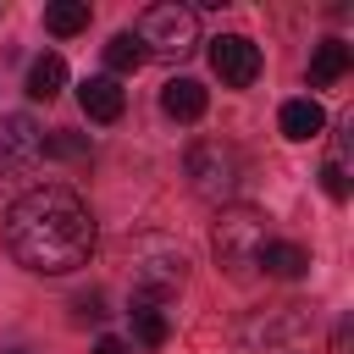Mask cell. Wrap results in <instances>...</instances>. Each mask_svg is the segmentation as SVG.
Returning a JSON list of instances; mask_svg holds the SVG:
<instances>
[{
  "label": "cell",
  "mask_w": 354,
  "mask_h": 354,
  "mask_svg": "<svg viewBox=\"0 0 354 354\" xmlns=\"http://www.w3.org/2000/svg\"><path fill=\"white\" fill-rule=\"evenodd\" d=\"M6 249L17 254V266H28L39 277H66V271L88 266V254H94V216L61 183L28 188L6 210Z\"/></svg>",
  "instance_id": "cell-1"
},
{
  "label": "cell",
  "mask_w": 354,
  "mask_h": 354,
  "mask_svg": "<svg viewBox=\"0 0 354 354\" xmlns=\"http://www.w3.org/2000/svg\"><path fill=\"white\" fill-rule=\"evenodd\" d=\"M216 266L232 277V282H249L254 271H260V249H266V216L254 210V205H232V210H221V221H216Z\"/></svg>",
  "instance_id": "cell-2"
},
{
  "label": "cell",
  "mask_w": 354,
  "mask_h": 354,
  "mask_svg": "<svg viewBox=\"0 0 354 354\" xmlns=\"http://www.w3.org/2000/svg\"><path fill=\"white\" fill-rule=\"evenodd\" d=\"M138 44L144 55H160V61H183L194 44H199V11L194 6H177V0H160L138 17Z\"/></svg>",
  "instance_id": "cell-3"
},
{
  "label": "cell",
  "mask_w": 354,
  "mask_h": 354,
  "mask_svg": "<svg viewBox=\"0 0 354 354\" xmlns=\"http://www.w3.org/2000/svg\"><path fill=\"white\" fill-rule=\"evenodd\" d=\"M183 171H188V188H194L199 199H210V205H227V199L238 194L243 155H238L232 144H221V138H199V144L188 149Z\"/></svg>",
  "instance_id": "cell-4"
},
{
  "label": "cell",
  "mask_w": 354,
  "mask_h": 354,
  "mask_svg": "<svg viewBox=\"0 0 354 354\" xmlns=\"http://www.w3.org/2000/svg\"><path fill=\"white\" fill-rule=\"evenodd\" d=\"M177 288H183V254L160 238H144L133 249V293L144 304H166Z\"/></svg>",
  "instance_id": "cell-5"
},
{
  "label": "cell",
  "mask_w": 354,
  "mask_h": 354,
  "mask_svg": "<svg viewBox=\"0 0 354 354\" xmlns=\"http://www.w3.org/2000/svg\"><path fill=\"white\" fill-rule=\"evenodd\" d=\"M210 66L227 88H249L260 77V44L243 33H221V39H210Z\"/></svg>",
  "instance_id": "cell-6"
},
{
  "label": "cell",
  "mask_w": 354,
  "mask_h": 354,
  "mask_svg": "<svg viewBox=\"0 0 354 354\" xmlns=\"http://www.w3.org/2000/svg\"><path fill=\"white\" fill-rule=\"evenodd\" d=\"M44 155V127L33 116H0V171H22Z\"/></svg>",
  "instance_id": "cell-7"
},
{
  "label": "cell",
  "mask_w": 354,
  "mask_h": 354,
  "mask_svg": "<svg viewBox=\"0 0 354 354\" xmlns=\"http://www.w3.org/2000/svg\"><path fill=\"white\" fill-rule=\"evenodd\" d=\"M77 105H83L88 122H116V116L127 111V94H122L116 77H83V83H77Z\"/></svg>",
  "instance_id": "cell-8"
},
{
  "label": "cell",
  "mask_w": 354,
  "mask_h": 354,
  "mask_svg": "<svg viewBox=\"0 0 354 354\" xmlns=\"http://www.w3.org/2000/svg\"><path fill=\"white\" fill-rule=\"evenodd\" d=\"M205 105H210V94H205V83H194V77H171V83L160 88V111L177 116V122H199Z\"/></svg>",
  "instance_id": "cell-9"
},
{
  "label": "cell",
  "mask_w": 354,
  "mask_h": 354,
  "mask_svg": "<svg viewBox=\"0 0 354 354\" xmlns=\"http://www.w3.org/2000/svg\"><path fill=\"white\" fill-rule=\"evenodd\" d=\"M277 122H282V138L304 144V138H321V127H326V111H321L315 100H288Z\"/></svg>",
  "instance_id": "cell-10"
},
{
  "label": "cell",
  "mask_w": 354,
  "mask_h": 354,
  "mask_svg": "<svg viewBox=\"0 0 354 354\" xmlns=\"http://www.w3.org/2000/svg\"><path fill=\"white\" fill-rule=\"evenodd\" d=\"M348 61H354V50H348L343 39H321V44H315V55H310V83H315V88L337 83V77L348 72Z\"/></svg>",
  "instance_id": "cell-11"
},
{
  "label": "cell",
  "mask_w": 354,
  "mask_h": 354,
  "mask_svg": "<svg viewBox=\"0 0 354 354\" xmlns=\"http://www.w3.org/2000/svg\"><path fill=\"white\" fill-rule=\"evenodd\" d=\"M260 266H266L271 277L293 282V277H304V271H310V254H304L299 243H277V238H266V249H260Z\"/></svg>",
  "instance_id": "cell-12"
},
{
  "label": "cell",
  "mask_w": 354,
  "mask_h": 354,
  "mask_svg": "<svg viewBox=\"0 0 354 354\" xmlns=\"http://www.w3.org/2000/svg\"><path fill=\"white\" fill-rule=\"evenodd\" d=\"M61 88H66V61L50 50V55H39V61L28 66V94H33V100H55Z\"/></svg>",
  "instance_id": "cell-13"
},
{
  "label": "cell",
  "mask_w": 354,
  "mask_h": 354,
  "mask_svg": "<svg viewBox=\"0 0 354 354\" xmlns=\"http://www.w3.org/2000/svg\"><path fill=\"white\" fill-rule=\"evenodd\" d=\"M144 61H149V55H144V44H138V33H133V28H127V33H116V39L105 44V66H111L105 77H127V72H138Z\"/></svg>",
  "instance_id": "cell-14"
},
{
  "label": "cell",
  "mask_w": 354,
  "mask_h": 354,
  "mask_svg": "<svg viewBox=\"0 0 354 354\" xmlns=\"http://www.w3.org/2000/svg\"><path fill=\"white\" fill-rule=\"evenodd\" d=\"M44 28H50L55 39L83 33V28H88V0H55V6H44Z\"/></svg>",
  "instance_id": "cell-15"
},
{
  "label": "cell",
  "mask_w": 354,
  "mask_h": 354,
  "mask_svg": "<svg viewBox=\"0 0 354 354\" xmlns=\"http://www.w3.org/2000/svg\"><path fill=\"white\" fill-rule=\"evenodd\" d=\"M133 332H138V343H144V348H160L171 326H166L160 304H144V299H138V304H133Z\"/></svg>",
  "instance_id": "cell-16"
},
{
  "label": "cell",
  "mask_w": 354,
  "mask_h": 354,
  "mask_svg": "<svg viewBox=\"0 0 354 354\" xmlns=\"http://www.w3.org/2000/svg\"><path fill=\"white\" fill-rule=\"evenodd\" d=\"M321 188H326L332 199H348V188H354V183H348V144H343V138H337L332 160L321 166Z\"/></svg>",
  "instance_id": "cell-17"
},
{
  "label": "cell",
  "mask_w": 354,
  "mask_h": 354,
  "mask_svg": "<svg viewBox=\"0 0 354 354\" xmlns=\"http://www.w3.org/2000/svg\"><path fill=\"white\" fill-rule=\"evenodd\" d=\"M44 155H55V160H83V155H88V138H77V133H50V138H44Z\"/></svg>",
  "instance_id": "cell-18"
},
{
  "label": "cell",
  "mask_w": 354,
  "mask_h": 354,
  "mask_svg": "<svg viewBox=\"0 0 354 354\" xmlns=\"http://www.w3.org/2000/svg\"><path fill=\"white\" fill-rule=\"evenodd\" d=\"M72 310H77V315H88V321H100V315H105V310H100V299H94V293H83V299H72Z\"/></svg>",
  "instance_id": "cell-19"
},
{
  "label": "cell",
  "mask_w": 354,
  "mask_h": 354,
  "mask_svg": "<svg viewBox=\"0 0 354 354\" xmlns=\"http://www.w3.org/2000/svg\"><path fill=\"white\" fill-rule=\"evenodd\" d=\"M94 354H127V343H122V337H100V343H94Z\"/></svg>",
  "instance_id": "cell-20"
}]
</instances>
